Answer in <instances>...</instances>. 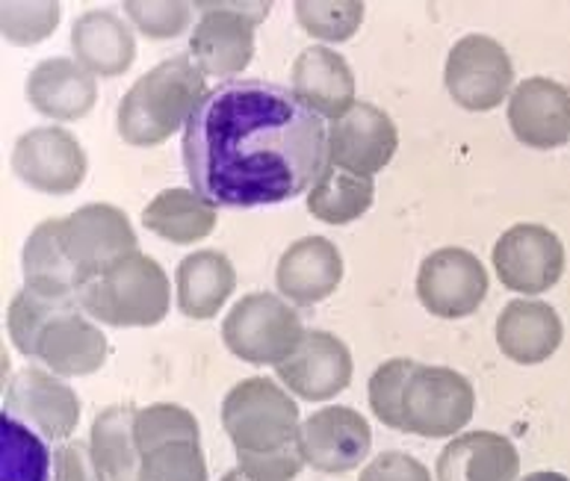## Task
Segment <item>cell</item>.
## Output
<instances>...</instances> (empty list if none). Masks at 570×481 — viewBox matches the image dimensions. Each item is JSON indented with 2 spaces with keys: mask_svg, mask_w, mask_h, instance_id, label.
Masks as SVG:
<instances>
[{
  "mask_svg": "<svg viewBox=\"0 0 570 481\" xmlns=\"http://www.w3.org/2000/svg\"><path fill=\"white\" fill-rule=\"evenodd\" d=\"M417 361L409 357H393L384 361L370 379V408H373L375 420L384 422L387 429L405 431V387H409L411 372Z\"/></svg>",
  "mask_w": 570,
  "mask_h": 481,
  "instance_id": "obj_34",
  "label": "cell"
},
{
  "mask_svg": "<svg viewBox=\"0 0 570 481\" xmlns=\"http://www.w3.org/2000/svg\"><path fill=\"white\" fill-rule=\"evenodd\" d=\"M62 245L80 287L104 275L112 263L139 252L137 230L125 210L112 204H86L62 219Z\"/></svg>",
  "mask_w": 570,
  "mask_h": 481,
  "instance_id": "obj_9",
  "label": "cell"
},
{
  "mask_svg": "<svg viewBox=\"0 0 570 481\" xmlns=\"http://www.w3.org/2000/svg\"><path fill=\"white\" fill-rule=\"evenodd\" d=\"M222 481H255L252 475H246L239 467H234V470H228V473L222 475Z\"/></svg>",
  "mask_w": 570,
  "mask_h": 481,
  "instance_id": "obj_42",
  "label": "cell"
},
{
  "mask_svg": "<svg viewBox=\"0 0 570 481\" xmlns=\"http://www.w3.org/2000/svg\"><path fill=\"white\" fill-rule=\"evenodd\" d=\"M305 325L296 307L275 293H248L222 322V340L230 355L255 366H278L305 340Z\"/></svg>",
  "mask_w": 570,
  "mask_h": 481,
  "instance_id": "obj_6",
  "label": "cell"
},
{
  "mask_svg": "<svg viewBox=\"0 0 570 481\" xmlns=\"http://www.w3.org/2000/svg\"><path fill=\"white\" fill-rule=\"evenodd\" d=\"M189 186L214 207L284 204L328 169V127L296 92L243 77L205 95L184 127Z\"/></svg>",
  "mask_w": 570,
  "mask_h": 481,
  "instance_id": "obj_1",
  "label": "cell"
},
{
  "mask_svg": "<svg viewBox=\"0 0 570 481\" xmlns=\"http://www.w3.org/2000/svg\"><path fill=\"white\" fill-rule=\"evenodd\" d=\"M298 446L305 464L320 473H350L364 464L373 449V429L361 411L350 405H328L302 422Z\"/></svg>",
  "mask_w": 570,
  "mask_h": 481,
  "instance_id": "obj_14",
  "label": "cell"
},
{
  "mask_svg": "<svg viewBox=\"0 0 570 481\" xmlns=\"http://www.w3.org/2000/svg\"><path fill=\"white\" fill-rule=\"evenodd\" d=\"M86 316L112 328H154L169 316L171 284L160 263L134 252L80 287Z\"/></svg>",
  "mask_w": 570,
  "mask_h": 481,
  "instance_id": "obj_3",
  "label": "cell"
},
{
  "mask_svg": "<svg viewBox=\"0 0 570 481\" xmlns=\"http://www.w3.org/2000/svg\"><path fill=\"white\" fill-rule=\"evenodd\" d=\"M343 281L341 248L325 237H302L278 261L275 284L287 302L311 307L337 293Z\"/></svg>",
  "mask_w": 570,
  "mask_h": 481,
  "instance_id": "obj_20",
  "label": "cell"
},
{
  "mask_svg": "<svg viewBox=\"0 0 570 481\" xmlns=\"http://www.w3.org/2000/svg\"><path fill=\"white\" fill-rule=\"evenodd\" d=\"M80 302H60V298L39 296L33 289H21L16 298L9 302L7 325H9V340L16 343V349L24 357L36 355V343L42 337V331L48 328V322L60 311L71 307Z\"/></svg>",
  "mask_w": 570,
  "mask_h": 481,
  "instance_id": "obj_32",
  "label": "cell"
},
{
  "mask_svg": "<svg viewBox=\"0 0 570 481\" xmlns=\"http://www.w3.org/2000/svg\"><path fill=\"white\" fill-rule=\"evenodd\" d=\"M400 148L396 121L370 101H355L328 125V166L373 178Z\"/></svg>",
  "mask_w": 570,
  "mask_h": 481,
  "instance_id": "obj_13",
  "label": "cell"
},
{
  "mask_svg": "<svg viewBox=\"0 0 570 481\" xmlns=\"http://www.w3.org/2000/svg\"><path fill=\"white\" fill-rule=\"evenodd\" d=\"M509 127L520 145L553 151L570 143V89L550 77H529L511 89Z\"/></svg>",
  "mask_w": 570,
  "mask_h": 481,
  "instance_id": "obj_16",
  "label": "cell"
},
{
  "mask_svg": "<svg viewBox=\"0 0 570 481\" xmlns=\"http://www.w3.org/2000/svg\"><path fill=\"white\" fill-rule=\"evenodd\" d=\"M53 455L30 425L0 414V481H51Z\"/></svg>",
  "mask_w": 570,
  "mask_h": 481,
  "instance_id": "obj_30",
  "label": "cell"
},
{
  "mask_svg": "<svg viewBox=\"0 0 570 481\" xmlns=\"http://www.w3.org/2000/svg\"><path fill=\"white\" fill-rule=\"evenodd\" d=\"M352 370V352L341 337L328 331H307L302 346L275 366V375L293 396L325 402L350 387Z\"/></svg>",
  "mask_w": 570,
  "mask_h": 481,
  "instance_id": "obj_17",
  "label": "cell"
},
{
  "mask_svg": "<svg viewBox=\"0 0 570 481\" xmlns=\"http://www.w3.org/2000/svg\"><path fill=\"white\" fill-rule=\"evenodd\" d=\"M89 449L107 481H139L142 452L137 443V408H104L92 420Z\"/></svg>",
  "mask_w": 570,
  "mask_h": 481,
  "instance_id": "obj_28",
  "label": "cell"
},
{
  "mask_svg": "<svg viewBox=\"0 0 570 481\" xmlns=\"http://www.w3.org/2000/svg\"><path fill=\"white\" fill-rule=\"evenodd\" d=\"M216 207L184 186L163 189L142 210V225L171 245H193L216 230Z\"/></svg>",
  "mask_w": 570,
  "mask_h": 481,
  "instance_id": "obj_27",
  "label": "cell"
},
{
  "mask_svg": "<svg viewBox=\"0 0 570 481\" xmlns=\"http://www.w3.org/2000/svg\"><path fill=\"white\" fill-rule=\"evenodd\" d=\"M121 9L130 24L148 39H175L189 30L196 7L184 0H128Z\"/></svg>",
  "mask_w": 570,
  "mask_h": 481,
  "instance_id": "obj_37",
  "label": "cell"
},
{
  "mask_svg": "<svg viewBox=\"0 0 570 481\" xmlns=\"http://www.w3.org/2000/svg\"><path fill=\"white\" fill-rule=\"evenodd\" d=\"M443 84L461 110L491 112L511 98L514 66L509 51L497 39L470 33L452 45L443 68Z\"/></svg>",
  "mask_w": 570,
  "mask_h": 481,
  "instance_id": "obj_8",
  "label": "cell"
},
{
  "mask_svg": "<svg viewBox=\"0 0 570 481\" xmlns=\"http://www.w3.org/2000/svg\"><path fill=\"white\" fill-rule=\"evenodd\" d=\"M520 481H570L568 475L562 473H550V470H541V473H529L527 479H520Z\"/></svg>",
  "mask_w": 570,
  "mask_h": 481,
  "instance_id": "obj_41",
  "label": "cell"
},
{
  "mask_svg": "<svg viewBox=\"0 0 570 481\" xmlns=\"http://www.w3.org/2000/svg\"><path fill=\"white\" fill-rule=\"evenodd\" d=\"M476 390L468 375L450 366L417 363L405 387V434L455 438L473 420Z\"/></svg>",
  "mask_w": 570,
  "mask_h": 481,
  "instance_id": "obj_7",
  "label": "cell"
},
{
  "mask_svg": "<svg viewBox=\"0 0 570 481\" xmlns=\"http://www.w3.org/2000/svg\"><path fill=\"white\" fill-rule=\"evenodd\" d=\"M198 21L189 33V53L205 77L237 80L255 57V27L269 18L273 3L252 0H222V3H193Z\"/></svg>",
  "mask_w": 570,
  "mask_h": 481,
  "instance_id": "obj_5",
  "label": "cell"
},
{
  "mask_svg": "<svg viewBox=\"0 0 570 481\" xmlns=\"http://www.w3.org/2000/svg\"><path fill=\"white\" fill-rule=\"evenodd\" d=\"M27 101L39 116L53 121H77L98 101V80L69 57L42 60L27 77Z\"/></svg>",
  "mask_w": 570,
  "mask_h": 481,
  "instance_id": "obj_21",
  "label": "cell"
},
{
  "mask_svg": "<svg viewBox=\"0 0 570 481\" xmlns=\"http://www.w3.org/2000/svg\"><path fill=\"white\" fill-rule=\"evenodd\" d=\"M139 481H207L202 440H175L142 455Z\"/></svg>",
  "mask_w": 570,
  "mask_h": 481,
  "instance_id": "obj_36",
  "label": "cell"
},
{
  "mask_svg": "<svg viewBox=\"0 0 570 481\" xmlns=\"http://www.w3.org/2000/svg\"><path fill=\"white\" fill-rule=\"evenodd\" d=\"M289 84H293V92L316 116H325L332 121L341 119L355 104V75H352L350 62L325 45H314L298 53Z\"/></svg>",
  "mask_w": 570,
  "mask_h": 481,
  "instance_id": "obj_24",
  "label": "cell"
},
{
  "mask_svg": "<svg viewBox=\"0 0 570 481\" xmlns=\"http://www.w3.org/2000/svg\"><path fill=\"white\" fill-rule=\"evenodd\" d=\"M12 175L36 193L71 195L86 180V151L66 127H33L12 148Z\"/></svg>",
  "mask_w": 570,
  "mask_h": 481,
  "instance_id": "obj_10",
  "label": "cell"
},
{
  "mask_svg": "<svg viewBox=\"0 0 570 481\" xmlns=\"http://www.w3.org/2000/svg\"><path fill=\"white\" fill-rule=\"evenodd\" d=\"M62 18V7L53 0H39V3H16L9 0L0 7V30L9 45L30 48V45L45 42L57 30Z\"/></svg>",
  "mask_w": 570,
  "mask_h": 481,
  "instance_id": "obj_35",
  "label": "cell"
},
{
  "mask_svg": "<svg viewBox=\"0 0 570 481\" xmlns=\"http://www.w3.org/2000/svg\"><path fill=\"white\" fill-rule=\"evenodd\" d=\"M361 481H432V473L405 452H382L361 470Z\"/></svg>",
  "mask_w": 570,
  "mask_h": 481,
  "instance_id": "obj_40",
  "label": "cell"
},
{
  "mask_svg": "<svg viewBox=\"0 0 570 481\" xmlns=\"http://www.w3.org/2000/svg\"><path fill=\"white\" fill-rule=\"evenodd\" d=\"M491 261L502 287L523 296H538L562 281L564 245L547 225L520 222L497 239Z\"/></svg>",
  "mask_w": 570,
  "mask_h": 481,
  "instance_id": "obj_11",
  "label": "cell"
},
{
  "mask_svg": "<svg viewBox=\"0 0 570 481\" xmlns=\"http://www.w3.org/2000/svg\"><path fill=\"white\" fill-rule=\"evenodd\" d=\"M296 21L307 36L323 42H350L364 21L361 0H298Z\"/></svg>",
  "mask_w": 570,
  "mask_h": 481,
  "instance_id": "obj_31",
  "label": "cell"
},
{
  "mask_svg": "<svg viewBox=\"0 0 570 481\" xmlns=\"http://www.w3.org/2000/svg\"><path fill=\"white\" fill-rule=\"evenodd\" d=\"M375 202L373 178H361L328 166L323 178L307 193V213L325 225H350L361 219Z\"/></svg>",
  "mask_w": 570,
  "mask_h": 481,
  "instance_id": "obj_29",
  "label": "cell"
},
{
  "mask_svg": "<svg viewBox=\"0 0 570 481\" xmlns=\"http://www.w3.org/2000/svg\"><path fill=\"white\" fill-rule=\"evenodd\" d=\"M21 272L24 289L60 302H77L80 278L62 245V219H45L36 225L21 252Z\"/></svg>",
  "mask_w": 570,
  "mask_h": 481,
  "instance_id": "obj_26",
  "label": "cell"
},
{
  "mask_svg": "<svg viewBox=\"0 0 570 481\" xmlns=\"http://www.w3.org/2000/svg\"><path fill=\"white\" fill-rule=\"evenodd\" d=\"M110 343L104 337V331L86 316L80 304H71L48 322L42 337L36 343L33 361L45 363L48 372L60 379H80L92 375L107 363Z\"/></svg>",
  "mask_w": 570,
  "mask_h": 481,
  "instance_id": "obj_18",
  "label": "cell"
},
{
  "mask_svg": "<svg viewBox=\"0 0 570 481\" xmlns=\"http://www.w3.org/2000/svg\"><path fill=\"white\" fill-rule=\"evenodd\" d=\"M205 95V71L193 57H169L145 71L125 92L116 110V130L134 148L163 145L180 127H187Z\"/></svg>",
  "mask_w": 570,
  "mask_h": 481,
  "instance_id": "obj_2",
  "label": "cell"
},
{
  "mask_svg": "<svg viewBox=\"0 0 570 481\" xmlns=\"http://www.w3.org/2000/svg\"><path fill=\"white\" fill-rule=\"evenodd\" d=\"M51 481H107L98 470L89 443H62L53 452V475Z\"/></svg>",
  "mask_w": 570,
  "mask_h": 481,
  "instance_id": "obj_39",
  "label": "cell"
},
{
  "mask_svg": "<svg viewBox=\"0 0 570 481\" xmlns=\"http://www.w3.org/2000/svg\"><path fill=\"white\" fill-rule=\"evenodd\" d=\"M488 296V272L476 254L443 245L420 263L417 298L438 320H464Z\"/></svg>",
  "mask_w": 570,
  "mask_h": 481,
  "instance_id": "obj_12",
  "label": "cell"
},
{
  "mask_svg": "<svg viewBox=\"0 0 570 481\" xmlns=\"http://www.w3.org/2000/svg\"><path fill=\"white\" fill-rule=\"evenodd\" d=\"M497 346L520 366H538L559 352L564 340L562 316L538 298H514L502 307L494 325Z\"/></svg>",
  "mask_w": 570,
  "mask_h": 481,
  "instance_id": "obj_19",
  "label": "cell"
},
{
  "mask_svg": "<svg viewBox=\"0 0 570 481\" xmlns=\"http://www.w3.org/2000/svg\"><path fill=\"white\" fill-rule=\"evenodd\" d=\"M175 440H202V429L193 411L171 402L137 408V443L142 455Z\"/></svg>",
  "mask_w": 570,
  "mask_h": 481,
  "instance_id": "obj_33",
  "label": "cell"
},
{
  "mask_svg": "<svg viewBox=\"0 0 570 481\" xmlns=\"http://www.w3.org/2000/svg\"><path fill=\"white\" fill-rule=\"evenodd\" d=\"M222 429L237 455H264L296 446L302 420L296 399L273 379H243L222 399Z\"/></svg>",
  "mask_w": 570,
  "mask_h": 481,
  "instance_id": "obj_4",
  "label": "cell"
},
{
  "mask_svg": "<svg viewBox=\"0 0 570 481\" xmlns=\"http://www.w3.org/2000/svg\"><path fill=\"white\" fill-rule=\"evenodd\" d=\"M71 51L89 75L119 77L137 60V36L112 9H89L71 27Z\"/></svg>",
  "mask_w": 570,
  "mask_h": 481,
  "instance_id": "obj_23",
  "label": "cell"
},
{
  "mask_svg": "<svg viewBox=\"0 0 570 481\" xmlns=\"http://www.w3.org/2000/svg\"><path fill=\"white\" fill-rule=\"evenodd\" d=\"M3 411L39 431L48 440H69L80 422V399L75 390L48 370L27 366L7 384Z\"/></svg>",
  "mask_w": 570,
  "mask_h": 481,
  "instance_id": "obj_15",
  "label": "cell"
},
{
  "mask_svg": "<svg viewBox=\"0 0 570 481\" xmlns=\"http://www.w3.org/2000/svg\"><path fill=\"white\" fill-rule=\"evenodd\" d=\"M234 287H237L234 263L222 252H214V248L187 254L178 263V272H175L178 307L187 320H214L216 313L228 304Z\"/></svg>",
  "mask_w": 570,
  "mask_h": 481,
  "instance_id": "obj_25",
  "label": "cell"
},
{
  "mask_svg": "<svg viewBox=\"0 0 570 481\" xmlns=\"http://www.w3.org/2000/svg\"><path fill=\"white\" fill-rule=\"evenodd\" d=\"M237 461L239 470L255 481H293L305 467V455H302L298 443L278 449V452H264V455H237Z\"/></svg>",
  "mask_w": 570,
  "mask_h": 481,
  "instance_id": "obj_38",
  "label": "cell"
},
{
  "mask_svg": "<svg viewBox=\"0 0 570 481\" xmlns=\"http://www.w3.org/2000/svg\"><path fill=\"white\" fill-rule=\"evenodd\" d=\"M520 455L497 431H468L452 438L438 455V481H518Z\"/></svg>",
  "mask_w": 570,
  "mask_h": 481,
  "instance_id": "obj_22",
  "label": "cell"
}]
</instances>
